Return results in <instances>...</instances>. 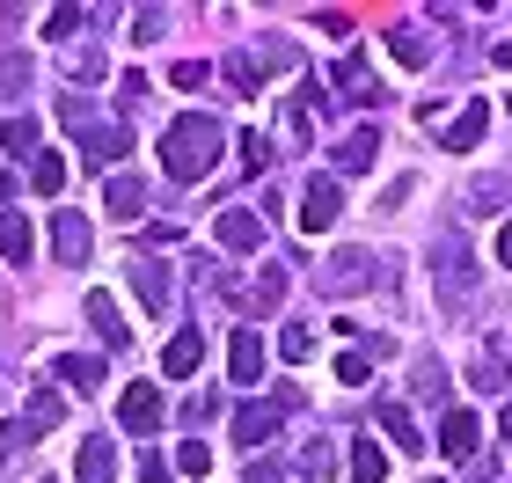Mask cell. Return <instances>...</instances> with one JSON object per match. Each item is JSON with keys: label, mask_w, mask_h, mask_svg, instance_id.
Listing matches in <instances>:
<instances>
[{"label": "cell", "mask_w": 512, "mask_h": 483, "mask_svg": "<svg viewBox=\"0 0 512 483\" xmlns=\"http://www.w3.org/2000/svg\"><path fill=\"white\" fill-rule=\"evenodd\" d=\"M483 125H491V110H483V103H469V110H461V125L447 132V147H454V154H469V147L483 140Z\"/></svg>", "instance_id": "cell-21"}, {"label": "cell", "mask_w": 512, "mask_h": 483, "mask_svg": "<svg viewBox=\"0 0 512 483\" xmlns=\"http://www.w3.org/2000/svg\"><path fill=\"white\" fill-rule=\"evenodd\" d=\"M242 169H271V140L264 132H242Z\"/></svg>", "instance_id": "cell-28"}, {"label": "cell", "mask_w": 512, "mask_h": 483, "mask_svg": "<svg viewBox=\"0 0 512 483\" xmlns=\"http://www.w3.org/2000/svg\"><path fill=\"white\" fill-rule=\"evenodd\" d=\"M227 81H235V88H256V81H264V59H227Z\"/></svg>", "instance_id": "cell-29"}, {"label": "cell", "mask_w": 512, "mask_h": 483, "mask_svg": "<svg viewBox=\"0 0 512 483\" xmlns=\"http://www.w3.org/2000/svg\"><path fill=\"white\" fill-rule=\"evenodd\" d=\"M161 410H169L161 388H125V396H118V425H125V432H154Z\"/></svg>", "instance_id": "cell-5"}, {"label": "cell", "mask_w": 512, "mask_h": 483, "mask_svg": "<svg viewBox=\"0 0 512 483\" xmlns=\"http://www.w3.org/2000/svg\"><path fill=\"white\" fill-rule=\"evenodd\" d=\"M30 81V59H0V88H22Z\"/></svg>", "instance_id": "cell-33"}, {"label": "cell", "mask_w": 512, "mask_h": 483, "mask_svg": "<svg viewBox=\"0 0 512 483\" xmlns=\"http://www.w3.org/2000/svg\"><path fill=\"white\" fill-rule=\"evenodd\" d=\"M132 286H139V301H147L154 315H161V308H169V271H154L147 257H139V264H132Z\"/></svg>", "instance_id": "cell-18"}, {"label": "cell", "mask_w": 512, "mask_h": 483, "mask_svg": "<svg viewBox=\"0 0 512 483\" xmlns=\"http://www.w3.org/2000/svg\"><path fill=\"white\" fill-rule=\"evenodd\" d=\"M476 440H483V418H476V410H447V425H439V454H447V462H469Z\"/></svg>", "instance_id": "cell-6"}, {"label": "cell", "mask_w": 512, "mask_h": 483, "mask_svg": "<svg viewBox=\"0 0 512 483\" xmlns=\"http://www.w3.org/2000/svg\"><path fill=\"white\" fill-rule=\"evenodd\" d=\"M381 432L395 440V454H417V425H410V410H395V403H381Z\"/></svg>", "instance_id": "cell-23"}, {"label": "cell", "mask_w": 512, "mask_h": 483, "mask_svg": "<svg viewBox=\"0 0 512 483\" xmlns=\"http://www.w3.org/2000/svg\"><path fill=\"white\" fill-rule=\"evenodd\" d=\"M81 30V8H52L44 15V37H74Z\"/></svg>", "instance_id": "cell-30"}, {"label": "cell", "mask_w": 512, "mask_h": 483, "mask_svg": "<svg viewBox=\"0 0 512 483\" xmlns=\"http://www.w3.org/2000/svg\"><path fill=\"white\" fill-rule=\"evenodd\" d=\"M59 125L81 140V154H88V169H96V176H103V169H118L125 147H132V140H125V125H118V118H103V110H96V103H81V96H59Z\"/></svg>", "instance_id": "cell-2"}, {"label": "cell", "mask_w": 512, "mask_h": 483, "mask_svg": "<svg viewBox=\"0 0 512 483\" xmlns=\"http://www.w3.org/2000/svg\"><path fill=\"white\" fill-rule=\"evenodd\" d=\"M30 183H37V198H59L66 191V161L59 154H37L30 161Z\"/></svg>", "instance_id": "cell-22"}, {"label": "cell", "mask_w": 512, "mask_h": 483, "mask_svg": "<svg viewBox=\"0 0 512 483\" xmlns=\"http://www.w3.org/2000/svg\"><path fill=\"white\" fill-rule=\"evenodd\" d=\"M322 286H330V293H359V286H374V257H366V249H337V257L322 264Z\"/></svg>", "instance_id": "cell-4"}, {"label": "cell", "mask_w": 512, "mask_h": 483, "mask_svg": "<svg viewBox=\"0 0 512 483\" xmlns=\"http://www.w3.org/2000/svg\"><path fill=\"white\" fill-rule=\"evenodd\" d=\"M74 483H118V447L88 440V447H81V462H74Z\"/></svg>", "instance_id": "cell-13"}, {"label": "cell", "mask_w": 512, "mask_h": 483, "mask_svg": "<svg viewBox=\"0 0 512 483\" xmlns=\"http://www.w3.org/2000/svg\"><path fill=\"white\" fill-rule=\"evenodd\" d=\"M388 52L403 59V66H425V59H432V44L417 37V30H395V37H388Z\"/></svg>", "instance_id": "cell-27"}, {"label": "cell", "mask_w": 512, "mask_h": 483, "mask_svg": "<svg viewBox=\"0 0 512 483\" xmlns=\"http://www.w3.org/2000/svg\"><path fill=\"white\" fill-rule=\"evenodd\" d=\"M88 322H96V330H103V344H110V352H125V315H118V301H110V293H88Z\"/></svg>", "instance_id": "cell-15"}, {"label": "cell", "mask_w": 512, "mask_h": 483, "mask_svg": "<svg viewBox=\"0 0 512 483\" xmlns=\"http://www.w3.org/2000/svg\"><path fill=\"white\" fill-rule=\"evenodd\" d=\"M498 264H505V271H512V220H505V227H498Z\"/></svg>", "instance_id": "cell-36"}, {"label": "cell", "mask_w": 512, "mask_h": 483, "mask_svg": "<svg viewBox=\"0 0 512 483\" xmlns=\"http://www.w3.org/2000/svg\"><path fill=\"white\" fill-rule=\"evenodd\" d=\"M52 381H74L81 396H103V359H88V352H66V359H52Z\"/></svg>", "instance_id": "cell-12"}, {"label": "cell", "mask_w": 512, "mask_h": 483, "mask_svg": "<svg viewBox=\"0 0 512 483\" xmlns=\"http://www.w3.org/2000/svg\"><path fill=\"white\" fill-rule=\"evenodd\" d=\"M44 483H52V476H44Z\"/></svg>", "instance_id": "cell-39"}, {"label": "cell", "mask_w": 512, "mask_h": 483, "mask_svg": "<svg viewBox=\"0 0 512 483\" xmlns=\"http://www.w3.org/2000/svg\"><path fill=\"white\" fill-rule=\"evenodd\" d=\"M227 374H235V388H249L256 374H264V337H256V330H235V344H227Z\"/></svg>", "instance_id": "cell-10"}, {"label": "cell", "mask_w": 512, "mask_h": 483, "mask_svg": "<svg viewBox=\"0 0 512 483\" xmlns=\"http://www.w3.org/2000/svg\"><path fill=\"white\" fill-rule=\"evenodd\" d=\"M220 161V118H176L169 132H161V169H169L176 183H198L205 169Z\"/></svg>", "instance_id": "cell-1"}, {"label": "cell", "mask_w": 512, "mask_h": 483, "mask_svg": "<svg viewBox=\"0 0 512 483\" xmlns=\"http://www.w3.org/2000/svg\"><path fill=\"white\" fill-rule=\"evenodd\" d=\"M278 418H286V403H278V396L271 403H249L242 418H235V447H264L271 432H278Z\"/></svg>", "instance_id": "cell-9"}, {"label": "cell", "mask_w": 512, "mask_h": 483, "mask_svg": "<svg viewBox=\"0 0 512 483\" xmlns=\"http://www.w3.org/2000/svg\"><path fill=\"white\" fill-rule=\"evenodd\" d=\"M139 205H147V176H125L118 169V176L103 183V213L110 220H139Z\"/></svg>", "instance_id": "cell-8"}, {"label": "cell", "mask_w": 512, "mask_h": 483, "mask_svg": "<svg viewBox=\"0 0 512 483\" xmlns=\"http://www.w3.org/2000/svg\"><path fill=\"white\" fill-rule=\"evenodd\" d=\"M337 381H352V388H359V381H366V359H359V352H344V359H337Z\"/></svg>", "instance_id": "cell-35"}, {"label": "cell", "mask_w": 512, "mask_h": 483, "mask_svg": "<svg viewBox=\"0 0 512 483\" xmlns=\"http://www.w3.org/2000/svg\"><path fill=\"white\" fill-rule=\"evenodd\" d=\"M374 154H381V140H374V125H359L352 140H344V154H337V161H344V176H359V169H374Z\"/></svg>", "instance_id": "cell-19"}, {"label": "cell", "mask_w": 512, "mask_h": 483, "mask_svg": "<svg viewBox=\"0 0 512 483\" xmlns=\"http://www.w3.org/2000/svg\"><path fill=\"white\" fill-rule=\"evenodd\" d=\"M139 476H147V483H176V469H169V454H147V462H139Z\"/></svg>", "instance_id": "cell-32"}, {"label": "cell", "mask_w": 512, "mask_h": 483, "mask_svg": "<svg viewBox=\"0 0 512 483\" xmlns=\"http://www.w3.org/2000/svg\"><path fill=\"white\" fill-rule=\"evenodd\" d=\"M213 235H220V249H256V242H264V220H256V213H220Z\"/></svg>", "instance_id": "cell-14"}, {"label": "cell", "mask_w": 512, "mask_h": 483, "mask_svg": "<svg viewBox=\"0 0 512 483\" xmlns=\"http://www.w3.org/2000/svg\"><path fill=\"white\" fill-rule=\"evenodd\" d=\"M169 469H176V476H213V447H205V440H183Z\"/></svg>", "instance_id": "cell-24"}, {"label": "cell", "mask_w": 512, "mask_h": 483, "mask_svg": "<svg viewBox=\"0 0 512 483\" xmlns=\"http://www.w3.org/2000/svg\"><path fill=\"white\" fill-rule=\"evenodd\" d=\"M30 447H37V432H30V425H8V432H0V469H15Z\"/></svg>", "instance_id": "cell-26"}, {"label": "cell", "mask_w": 512, "mask_h": 483, "mask_svg": "<svg viewBox=\"0 0 512 483\" xmlns=\"http://www.w3.org/2000/svg\"><path fill=\"white\" fill-rule=\"evenodd\" d=\"M198 366H205V337L198 330H176L169 344H161V374H169V381H191Z\"/></svg>", "instance_id": "cell-7"}, {"label": "cell", "mask_w": 512, "mask_h": 483, "mask_svg": "<svg viewBox=\"0 0 512 483\" xmlns=\"http://www.w3.org/2000/svg\"><path fill=\"white\" fill-rule=\"evenodd\" d=\"M249 483H286V476H278L271 462H256V469H249Z\"/></svg>", "instance_id": "cell-37"}, {"label": "cell", "mask_w": 512, "mask_h": 483, "mask_svg": "<svg viewBox=\"0 0 512 483\" xmlns=\"http://www.w3.org/2000/svg\"><path fill=\"white\" fill-rule=\"evenodd\" d=\"M498 425H505V447H512V403H505V418H498Z\"/></svg>", "instance_id": "cell-38"}, {"label": "cell", "mask_w": 512, "mask_h": 483, "mask_svg": "<svg viewBox=\"0 0 512 483\" xmlns=\"http://www.w3.org/2000/svg\"><path fill=\"white\" fill-rule=\"evenodd\" d=\"M278 352L300 366V359H315V337H308V330H286V337H278Z\"/></svg>", "instance_id": "cell-31"}, {"label": "cell", "mask_w": 512, "mask_h": 483, "mask_svg": "<svg viewBox=\"0 0 512 483\" xmlns=\"http://www.w3.org/2000/svg\"><path fill=\"white\" fill-rule=\"evenodd\" d=\"M52 249H59V264H81L88 257V213H52Z\"/></svg>", "instance_id": "cell-11"}, {"label": "cell", "mask_w": 512, "mask_h": 483, "mask_svg": "<svg viewBox=\"0 0 512 483\" xmlns=\"http://www.w3.org/2000/svg\"><path fill=\"white\" fill-rule=\"evenodd\" d=\"M337 213H344L337 176H308V191H300V227H308V235H330Z\"/></svg>", "instance_id": "cell-3"}, {"label": "cell", "mask_w": 512, "mask_h": 483, "mask_svg": "<svg viewBox=\"0 0 512 483\" xmlns=\"http://www.w3.org/2000/svg\"><path fill=\"white\" fill-rule=\"evenodd\" d=\"M37 140H44L37 118H8V125H0V147H8V154H30Z\"/></svg>", "instance_id": "cell-25"}, {"label": "cell", "mask_w": 512, "mask_h": 483, "mask_svg": "<svg viewBox=\"0 0 512 483\" xmlns=\"http://www.w3.org/2000/svg\"><path fill=\"white\" fill-rule=\"evenodd\" d=\"M30 213H0V257H8V264H22V257H30Z\"/></svg>", "instance_id": "cell-17"}, {"label": "cell", "mask_w": 512, "mask_h": 483, "mask_svg": "<svg viewBox=\"0 0 512 483\" xmlns=\"http://www.w3.org/2000/svg\"><path fill=\"white\" fill-rule=\"evenodd\" d=\"M169 81H176V88H198V81H205V66H198V59H183V66H169Z\"/></svg>", "instance_id": "cell-34"}, {"label": "cell", "mask_w": 512, "mask_h": 483, "mask_svg": "<svg viewBox=\"0 0 512 483\" xmlns=\"http://www.w3.org/2000/svg\"><path fill=\"white\" fill-rule=\"evenodd\" d=\"M388 476V454L374 440H352V483H381Z\"/></svg>", "instance_id": "cell-20"}, {"label": "cell", "mask_w": 512, "mask_h": 483, "mask_svg": "<svg viewBox=\"0 0 512 483\" xmlns=\"http://www.w3.org/2000/svg\"><path fill=\"white\" fill-rule=\"evenodd\" d=\"M337 88H352V103H381V81L366 74V59H359V52H344V59H337Z\"/></svg>", "instance_id": "cell-16"}]
</instances>
